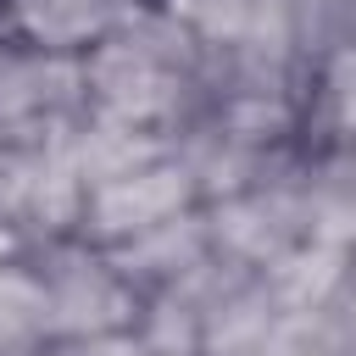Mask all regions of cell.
<instances>
[{
	"mask_svg": "<svg viewBox=\"0 0 356 356\" xmlns=\"http://www.w3.org/2000/svg\"><path fill=\"white\" fill-rule=\"evenodd\" d=\"M78 61H83V106L156 128L161 139L206 106L200 44L161 6H128L122 22Z\"/></svg>",
	"mask_w": 356,
	"mask_h": 356,
	"instance_id": "1",
	"label": "cell"
},
{
	"mask_svg": "<svg viewBox=\"0 0 356 356\" xmlns=\"http://www.w3.org/2000/svg\"><path fill=\"white\" fill-rule=\"evenodd\" d=\"M33 273L44 284L50 300V334L56 339H106V334H128L134 312H139V289L111 267V256L78 234L39 245Z\"/></svg>",
	"mask_w": 356,
	"mask_h": 356,
	"instance_id": "2",
	"label": "cell"
},
{
	"mask_svg": "<svg viewBox=\"0 0 356 356\" xmlns=\"http://www.w3.org/2000/svg\"><path fill=\"white\" fill-rule=\"evenodd\" d=\"M300 156L306 145L261 184L206 200V222H211V250H222L228 261L261 273L273 267L284 250H295L306 239V217H300Z\"/></svg>",
	"mask_w": 356,
	"mask_h": 356,
	"instance_id": "3",
	"label": "cell"
},
{
	"mask_svg": "<svg viewBox=\"0 0 356 356\" xmlns=\"http://www.w3.org/2000/svg\"><path fill=\"white\" fill-rule=\"evenodd\" d=\"M83 111V61L0 39V134L44 139Z\"/></svg>",
	"mask_w": 356,
	"mask_h": 356,
	"instance_id": "4",
	"label": "cell"
},
{
	"mask_svg": "<svg viewBox=\"0 0 356 356\" xmlns=\"http://www.w3.org/2000/svg\"><path fill=\"white\" fill-rule=\"evenodd\" d=\"M189 206H200L195 178L184 172L178 156L161 150L156 161H145V167H134V172H122V178H111V184H95V189L83 195L78 239H89V245H117V239H128V234H139V228H156V222H167V217H178V211H189Z\"/></svg>",
	"mask_w": 356,
	"mask_h": 356,
	"instance_id": "5",
	"label": "cell"
},
{
	"mask_svg": "<svg viewBox=\"0 0 356 356\" xmlns=\"http://www.w3.org/2000/svg\"><path fill=\"white\" fill-rule=\"evenodd\" d=\"M100 250L111 256V267L139 295H150L161 284H178L195 261L211 256V222H206V206H189V211H178V217H167L156 228H139V234H128L117 245H100Z\"/></svg>",
	"mask_w": 356,
	"mask_h": 356,
	"instance_id": "6",
	"label": "cell"
},
{
	"mask_svg": "<svg viewBox=\"0 0 356 356\" xmlns=\"http://www.w3.org/2000/svg\"><path fill=\"white\" fill-rule=\"evenodd\" d=\"M156 6L167 17H178L195 33V44H206V50L250 44V50H284V56L306 61L284 0H156Z\"/></svg>",
	"mask_w": 356,
	"mask_h": 356,
	"instance_id": "7",
	"label": "cell"
},
{
	"mask_svg": "<svg viewBox=\"0 0 356 356\" xmlns=\"http://www.w3.org/2000/svg\"><path fill=\"white\" fill-rule=\"evenodd\" d=\"M300 217H306V239H328V245L356 250V139L306 145Z\"/></svg>",
	"mask_w": 356,
	"mask_h": 356,
	"instance_id": "8",
	"label": "cell"
},
{
	"mask_svg": "<svg viewBox=\"0 0 356 356\" xmlns=\"http://www.w3.org/2000/svg\"><path fill=\"white\" fill-rule=\"evenodd\" d=\"M61 139H67L72 172L83 178V195H89L95 184H111V178H122V172L156 161V156L167 150V139H161L156 128L122 122V117L95 111V106H83L78 117H67V134H61Z\"/></svg>",
	"mask_w": 356,
	"mask_h": 356,
	"instance_id": "9",
	"label": "cell"
},
{
	"mask_svg": "<svg viewBox=\"0 0 356 356\" xmlns=\"http://www.w3.org/2000/svg\"><path fill=\"white\" fill-rule=\"evenodd\" d=\"M128 0H6V28L22 44L56 50V56H83L122 22Z\"/></svg>",
	"mask_w": 356,
	"mask_h": 356,
	"instance_id": "10",
	"label": "cell"
},
{
	"mask_svg": "<svg viewBox=\"0 0 356 356\" xmlns=\"http://www.w3.org/2000/svg\"><path fill=\"white\" fill-rule=\"evenodd\" d=\"M350 267H356V250L328 239H300L273 267H261V284L278 300V312H306V306H334L339 289L350 284Z\"/></svg>",
	"mask_w": 356,
	"mask_h": 356,
	"instance_id": "11",
	"label": "cell"
},
{
	"mask_svg": "<svg viewBox=\"0 0 356 356\" xmlns=\"http://www.w3.org/2000/svg\"><path fill=\"white\" fill-rule=\"evenodd\" d=\"M356 139V39L328 44L306 72V139L300 145H339Z\"/></svg>",
	"mask_w": 356,
	"mask_h": 356,
	"instance_id": "12",
	"label": "cell"
},
{
	"mask_svg": "<svg viewBox=\"0 0 356 356\" xmlns=\"http://www.w3.org/2000/svg\"><path fill=\"white\" fill-rule=\"evenodd\" d=\"M206 111L250 150H295L306 139V95H211Z\"/></svg>",
	"mask_w": 356,
	"mask_h": 356,
	"instance_id": "13",
	"label": "cell"
},
{
	"mask_svg": "<svg viewBox=\"0 0 356 356\" xmlns=\"http://www.w3.org/2000/svg\"><path fill=\"white\" fill-rule=\"evenodd\" d=\"M278 317V300L267 295L261 273L239 278L211 312H206V334H200V356H261L267 328Z\"/></svg>",
	"mask_w": 356,
	"mask_h": 356,
	"instance_id": "14",
	"label": "cell"
},
{
	"mask_svg": "<svg viewBox=\"0 0 356 356\" xmlns=\"http://www.w3.org/2000/svg\"><path fill=\"white\" fill-rule=\"evenodd\" d=\"M50 300L33 273V261H6L0 267V356H44L50 345Z\"/></svg>",
	"mask_w": 356,
	"mask_h": 356,
	"instance_id": "15",
	"label": "cell"
},
{
	"mask_svg": "<svg viewBox=\"0 0 356 356\" xmlns=\"http://www.w3.org/2000/svg\"><path fill=\"white\" fill-rule=\"evenodd\" d=\"M261 356H356V350H350V334L334 306H306V312L273 317Z\"/></svg>",
	"mask_w": 356,
	"mask_h": 356,
	"instance_id": "16",
	"label": "cell"
},
{
	"mask_svg": "<svg viewBox=\"0 0 356 356\" xmlns=\"http://www.w3.org/2000/svg\"><path fill=\"white\" fill-rule=\"evenodd\" d=\"M22 256H33L28 234H22L11 217H0V267H6V261H22Z\"/></svg>",
	"mask_w": 356,
	"mask_h": 356,
	"instance_id": "17",
	"label": "cell"
},
{
	"mask_svg": "<svg viewBox=\"0 0 356 356\" xmlns=\"http://www.w3.org/2000/svg\"><path fill=\"white\" fill-rule=\"evenodd\" d=\"M0 39H11V28H6V0H0Z\"/></svg>",
	"mask_w": 356,
	"mask_h": 356,
	"instance_id": "18",
	"label": "cell"
},
{
	"mask_svg": "<svg viewBox=\"0 0 356 356\" xmlns=\"http://www.w3.org/2000/svg\"><path fill=\"white\" fill-rule=\"evenodd\" d=\"M128 6H156V0H128Z\"/></svg>",
	"mask_w": 356,
	"mask_h": 356,
	"instance_id": "19",
	"label": "cell"
},
{
	"mask_svg": "<svg viewBox=\"0 0 356 356\" xmlns=\"http://www.w3.org/2000/svg\"><path fill=\"white\" fill-rule=\"evenodd\" d=\"M350 39H356V22H350Z\"/></svg>",
	"mask_w": 356,
	"mask_h": 356,
	"instance_id": "20",
	"label": "cell"
}]
</instances>
